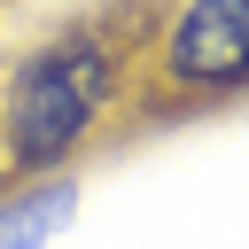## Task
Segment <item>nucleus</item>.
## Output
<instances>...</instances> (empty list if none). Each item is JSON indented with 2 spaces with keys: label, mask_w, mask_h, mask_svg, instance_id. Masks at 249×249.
Returning <instances> with one entry per match:
<instances>
[{
  "label": "nucleus",
  "mask_w": 249,
  "mask_h": 249,
  "mask_svg": "<svg viewBox=\"0 0 249 249\" xmlns=\"http://www.w3.org/2000/svg\"><path fill=\"white\" fill-rule=\"evenodd\" d=\"M101 101H109V47L93 31H70V39L39 47L8 86V163L16 171L62 163L93 132Z\"/></svg>",
  "instance_id": "obj_1"
},
{
  "label": "nucleus",
  "mask_w": 249,
  "mask_h": 249,
  "mask_svg": "<svg viewBox=\"0 0 249 249\" xmlns=\"http://www.w3.org/2000/svg\"><path fill=\"white\" fill-rule=\"evenodd\" d=\"M70 210H78L70 179H62V187H39V195H23V202H8V210H0V249H39L54 226H70Z\"/></svg>",
  "instance_id": "obj_3"
},
{
  "label": "nucleus",
  "mask_w": 249,
  "mask_h": 249,
  "mask_svg": "<svg viewBox=\"0 0 249 249\" xmlns=\"http://www.w3.org/2000/svg\"><path fill=\"white\" fill-rule=\"evenodd\" d=\"M163 70L195 93L249 86V0H187V16L171 23Z\"/></svg>",
  "instance_id": "obj_2"
}]
</instances>
